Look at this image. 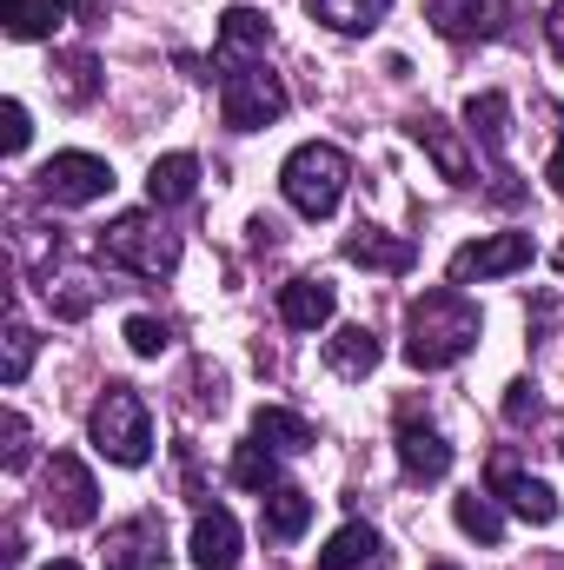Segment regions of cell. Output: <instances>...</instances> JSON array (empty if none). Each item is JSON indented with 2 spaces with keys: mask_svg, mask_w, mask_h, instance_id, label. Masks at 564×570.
Here are the masks:
<instances>
[{
  "mask_svg": "<svg viewBox=\"0 0 564 570\" xmlns=\"http://www.w3.org/2000/svg\"><path fill=\"white\" fill-rule=\"evenodd\" d=\"M27 140H33L27 107H20V100H7V107H0V146H7V153H27Z\"/></svg>",
  "mask_w": 564,
  "mask_h": 570,
  "instance_id": "1f68e13d",
  "label": "cell"
},
{
  "mask_svg": "<svg viewBox=\"0 0 564 570\" xmlns=\"http://www.w3.org/2000/svg\"><path fill=\"white\" fill-rule=\"evenodd\" d=\"M33 352H40V338L13 318V325H7V358H0V379H7V385H20V379L33 372Z\"/></svg>",
  "mask_w": 564,
  "mask_h": 570,
  "instance_id": "f1b7e54d",
  "label": "cell"
},
{
  "mask_svg": "<svg viewBox=\"0 0 564 570\" xmlns=\"http://www.w3.org/2000/svg\"><path fill=\"white\" fill-rule=\"evenodd\" d=\"M431 570H458V564H431Z\"/></svg>",
  "mask_w": 564,
  "mask_h": 570,
  "instance_id": "74e56055",
  "label": "cell"
},
{
  "mask_svg": "<svg viewBox=\"0 0 564 570\" xmlns=\"http://www.w3.org/2000/svg\"><path fill=\"white\" fill-rule=\"evenodd\" d=\"M379 332L372 325H339L332 338H325V365L339 372V379H372L379 372Z\"/></svg>",
  "mask_w": 564,
  "mask_h": 570,
  "instance_id": "e0dca14e",
  "label": "cell"
},
{
  "mask_svg": "<svg viewBox=\"0 0 564 570\" xmlns=\"http://www.w3.org/2000/svg\"><path fill=\"white\" fill-rule=\"evenodd\" d=\"M471 345H478V305L458 285H438V292L412 298V312H406V365L412 372H445Z\"/></svg>",
  "mask_w": 564,
  "mask_h": 570,
  "instance_id": "6da1fadb",
  "label": "cell"
},
{
  "mask_svg": "<svg viewBox=\"0 0 564 570\" xmlns=\"http://www.w3.org/2000/svg\"><path fill=\"white\" fill-rule=\"evenodd\" d=\"M233 484H246V491H273L280 484V458H273V444H240L233 451Z\"/></svg>",
  "mask_w": 564,
  "mask_h": 570,
  "instance_id": "484cf974",
  "label": "cell"
},
{
  "mask_svg": "<svg viewBox=\"0 0 564 570\" xmlns=\"http://www.w3.org/2000/svg\"><path fill=\"white\" fill-rule=\"evenodd\" d=\"M346 259H352V266H372V273H412V259H419V246H412V239H399V233H379V226H359V233L346 239Z\"/></svg>",
  "mask_w": 564,
  "mask_h": 570,
  "instance_id": "2e32d148",
  "label": "cell"
},
{
  "mask_svg": "<svg viewBox=\"0 0 564 570\" xmlns=\"http://www.w3.org/2000/svg\"><path fill=\"white\" fill-rule=\"evenodd\" d=\"M372 551H379V531H372V524H346V531H332V544L319 551L312 570H359Z\"/></svg>",
  "mask_w": 564,
  "mask_h": 570,
  "instance_id": "d4e9b609",
  "label": "cell"
},
{
  "mask_svg": "<svg viewBox=\"0 0 564 570\" xmlns=\"http://www.w3.org/2000/svg\"><path fill=\"white\" fill-rule=\"evenodd\" d=\"M492 498H505L518 518H532V524H552L558 518V491L545 484V478H532V471H518V464H492Z\"/></svg>",
  "mask_w": 564,
  "mask_h": 570,
  "instance_id": "4fadbf2b",
  "label": "cell"
},
{
  "mask_svg": "<svg viewBox=\"0 0 564 570\" xmlns=\"http://www.w3.org/2000/svg\"><path fill=\"white\" fill-rule=\"evenodd\" d=\"M412 140H419L425 153H431V166H438L445 179H458V186L471 179V159H465V146L451 140V127H445L438 114H412Z\"/></svg>",
  "mask_w": 564,
  "mask_h": 570,
  "instance_id": "ffe728a7",
  "label": "cell"
},
{
  "mask_svg": "<svg viewBox=\"0 0 564 570\" xmlns=\"http://www.w3.org/2000/svg\"><path fill=\"white\" fill-rule=\"evenodd\" d=\"M545 33H552V53L564 60V0H552V13H545Z\"/></svg>",
  "mask_w": 564,
  "mask_h": 570,
  "instance_id": "e575fe53",
  "label": "cell"
},
{
  "mask_svg": "<svg viewBox=\"0 0 564 570\" xmlns=\"http://www.w3.org/2000/svg\"><path fill=\"white\" fill-rule=\"evenodd\" d=\"M193 186H200V159L193 153H166L146 173V199L153 206H179V199H193Z\"/></svg>",
  "mask_w": 564,
  "mask_h": 570,
  "instance_id": "44dd1931",
  "label": "cell"
},
{
  "mask_svg": "<svg viewBox=\"0 0 564 570\" xmlns=\"http://www.w3.org/2000/svg\"><path fill=\"white\" fill-rule=\"evenodd\" d=\"M260 524H266L273 544H292V538L312 524V498H305L299 484H273V491H260Z\"/></svg>",
  "mask_w": 564,
  "mask_h": 570,
  "instance_id": "ac0fdd59",
  "label": "cell"
},
{
  "mask_svg": "<svg viewBox=\"0 0 564 570\" xmlns=\"http://www.w3.org/2000/svg\"><path fill=\"white\" fill-rule=\"evenodd\" d=\"M40 570H80V564L74 558H54V564H40Z\"/></svg>",
  "mask_w": 564,
  "mask_h": 570,
  "instance_id": "8d00e7d4",
  "label": "cell"
},
{
  "mask_svg": "<svg viewBox=\"0 0 564 570\" xmlns=\"http://www.w3.org/2000/svg\"><path fill=\"white\" fill-rule=\"evenodd\" d=\"M193 564L200 570H233L240 564V518L233 511H200L193 518Z\"/></svg>",
  "mask_w": 564,
  "mask_h": 570,
  "instance_id": "5bb4252c",
  "label": "cell"
},
{
  "mask_svg": "<svg viewBox=\"0 0 564 570\" xmlns=\"http://www.w3.org/2000/svg\"><path fill=\"white\" fill-rule=\"evenodd\" d=\"M94 298H100V285L87 279V273H60V279L47 273V305H54L60 318H87V312H94Z\"/></svg>",
  "mask_w": 564,
  "mask_h": 570,
  "instance_id": "83f0119b",
  "label": "cell"
},
{
  "mask_svg": "<svg viewBox=\"0 0 564 570\" xmlns=\"http://www.w3.org/2000/svg\"><path fill=\"white\" fill-rule=\"evenodd\" d=\"M465 127H471V140L485 146L492 159H505V140H512V100H505V94H471V100H465Z\"/></svg>",
  "mask_w": 564,
  "mask_h": 570,
  "instance_id": "d6986e66",
  "label": "cell"
},
{
  "mask_svg": "<svg viewBox=\"0 0 564 570\" xmlns=\"http://www.w3.org/2000/svg\"><path fill=\"white\" fill-rule=\"evenodd\" d=\"M0 431H7V471H27V419H20V412H7Z\"/></svg>",
  "mask_w": 564,
  "mask_h": 570,
  "instance_id": "836d02e7",
  "label": "cell"
},
{
  "mask_svg": "<svg viewBox=\"0 0 564 570\" xmlns=\"http://www.w3.org/2000/svg\"><path fill=\"white\" fill-rule=\"evenodd\" d=\"M451 518H458V531H465V538H478V544H498V538H505L498 504H492V498H478V491H465V498L451 504Z\"/></svg>",
  "mask_w": 564,
  "mask_h": 570,
  "instance_id": "4316f807",
  "label": "cell"
},
{
  "mask_svg": "<svg viewBox=\"0 0 564 570\" xmlns=\"http://www.w3.org/2000/svg\"><path fill=\"white\" fill-rule=\"evenodd\" d=\"M253 438L273 444V451H305V444H312V425H305L299 412H285V405H260V412H253Z\"/></svg>",
  "mask_w": 564,
  "mask_h": 570,
  "instance_id": "cb8c5ba5",
  "label": "cell"
},
{
  "mask_svg": "<svg viewBox=\"0 0 564 570\" xmlns=\"http://www.w3.org/2000/svg\"><path fill=\"white\" fill-rule=\"evenodd\" d=\"M545 179H552V186L564 193V134H558V153H552V166H545Z\"/></svg>",
  "mask_w": 564,
  "mask_h": 570,
  "instance_id": "d590c367",
  "label": "cell"
},
{
  "mask_svg": "<svg viewBox=\"0 0 564 570\" xmlns=\"http://www.w3.org/2000/svg\"><path fill=\"white\" fill-rule=\"evenodd\" d=\"M505 419H512V425H532V419H538V385H532V379H518V385L505 392Z\"/></svg>",
  "mask_w": 564,
  "mask_h": 570,
  "instance_id": "d6a6232c",
  "label": "cell"
},
{
  "mask_svg": "<svg viewBox=\"0 0 564 570\" xmlns=\"http://www.w3.org/2000/svg\"><path fill=\"white\" fill-rule=\"evenodd\" d=\"M87 431H94V451L114 464H146V451H153V412L134 385H107Z\"/></svg>",
  "mask_w": 564,
  "mask_h": 570,
  "instance_id": "277c9868",
  "label": "cell"
},
{
  "mask_svg": "<svg viewBox=\"0 0 564 570\" xmlns=\"http://www.w3.org/2000/svg\"><path fill=\"white\" fill-rule=\"evenodd\" d=\"M40 511H47V524H60V531L94 524V511H100V484H94V471H87L74 451H54V458H47V478H40Z\"/></svg>",
  "mask_w": 564,
  "mask_h": 570,
  "instance_id": "5b68a950",
  "label": "cell"
},
{
  "mask_svg": "<svg viewBox=\"0 0 564 570\" xmlns=\"http://www.w3.org/2000/svg\"><path fill=\"white\" fill-rule=\"evenodd\" d=\"M280 114H285L280 73H266V67L226 73V87H220V120H226L233 134H260V127H273Z\"/></svg>",
  "mask_w": 564,
  "mask_h": 570,
  "instance_id": "8992f818",
  "label": "cell"
},
{
  "mask_svg": "<svg viewBox=\"0 0 564 570\" xmlns=\"http://www.w3.org/2000/svg\"><path fill=\"white\" fill-rule=\"evenodd\" d=\"M558 273H564V253H558Z\"/></svg>",
  "mask_w": 564,
  "mask_h": 570,
  "instance_id": "f35d334b",
  "label": "cell"
},
{
  "mask_svg": "<svg viewBox=\"0 0 564 570\" xmlns=\"http://www.w3.org/2000/svg\"><path fill=\"white\" fill-rule=\"evenodd\" d=\"M399 464H406L412 484H438V478L451 471V444H445V431L419 425V419L406 412V419H399Z\"/></svg>",
  "mask_w": 564,
  "mask_h": 570,
  "instance_id": "7c38bea8",
  "label": "cell"
},
{
  "mask_svg": "<svg viewBox=\"0 0 564 570\" xmlns=\"http://www.w3.org/2000/svg\"><path fill=\"white\" fill-rule=\"evenodd\" d=\"M425 13L445 40H498L512 7L505 0H425Z\"/></svg>",
  "mask_w": 564,
  "mask_h": 570,
  "instance_id": "8fae6325",
  "label": "cell"
},
{
  "mask_svg": "<svg viewBox=\"0 0 564 570\" xmlns=\"http://www.w3.org/2000/svg\"><path fill=\"white\" fill-rule=\"evenodd\" d=\"M67 13H74L67 0H0V20H7L13 40H47Z\"/></svg>",
  "mask_w": 564,
  "mask_h": 570,
  "instance_id": "7402d4cb",
  "label": "cell"
},
{
  "mask_svg": "<svg viewBox=\"0 0 564 570\" xmlns=\"http://www.w3.org/2000/svg\"><path fill=\"white\" fill-rule=\"evenodd\" d=\"M305 7H312V20H325L332 33H372L392 0H305Z\"/></svg>",
  "mask_w": 564,
  "mask_h": 570,
  "instance_id": "603a6c76",
  "label": "cell"
},
{
  "mask_svg": "<svg viewBox=\"0 0 564 570\" xmlns=\"http://www.w3.org/2000/svg\"><path fill=\"white\" fill-rule=\"evenodd\" d=\"M33 186H40L47 206H94V199L114 193V166H107L100 153H54V159L33 173Z\"/></svg>",
  "mask_w": 564,
  "mask_h": 570,
  "instance_id": "52a82bcc",
  "label": "cell"
},
{
  "mask_svg": "<svg viewBox=\"0 0 564 570\" xmlns=\"http://www.w3.org/2000/svg\"><path fill=\"white\" fill-rule=\"evenodd\" d=\"M266 47H273V20H266L260 7H226V13H220V47H213L220 73L260 67V53H266Z\"/></svg>",
  "mask_w": 564,
  "mask_h": 570,
  "instance_id": "9c48e42d",
  "label": "cell"
},
{
  "mask_svg": "<svg viewBox=\"0 0 564 570\" xmlns=\"http://www.w3.org/2000/svg\"><path fill=\"white\" fill-rule=\"evenodd\" d=\"M332 312H339V292H332V279H285L280 285V318L292 325V332H319Z\"/></svg>",
  "mask_w": 564,
  "mask_h": 570,
  "instance_id": "9a60e30c",
  "label": "cell"
},
{
  "mask_svg": "<svg viewBox=\"0 0 564 570\" xmlns=\"http://www.w3.org/2000/svg\"><path fill=\"white\" fill-rule=\"evenodd\" d=\"M346 179H352V159L339 153V146L325 140H305L285 153L280 166V193L292 213H305V219H332L339 213V199H346Z\"/></svg>",
  "mask_w": 564,
  "mask_h": 570,
  "instance_id": "7a4b0ae2",
  "label": "cell"
},
{
  "mask_svg": "<svg viewBox=\"0 0 564 570\" xmlns=\"http://www.w3.org/2000/svg\"><path fill=\"white\" fill-rule=\"evenodd\" d=\"M100 551H107V570H159L166 564V524L153 511H140V518L114 524Z\"/></svg>",
  "mask_w": 564,
  "mask_h": 570,
  "instance_id": "30bf717a",
  "label": "cell"
},
{
  "mask_svg": "<svg viewBox=\"0 0 564 570\" xmlns=\"http://www.w3.org/2000/svg\"><path fill=\"white\" fill-rule=\"evenodd\" d=\"M538 259L532 233H492V239H471L451 253V285H485V279H505V273H525Z\"/></svg>",
  "mask_w": 564,
  "mask_h": 570,
  "instance_id": "ba28073f",
  "label": "cell"
},
{
  "mask_svg": "<svg viewBox=\"0 0 564 570\" xmlns=\"http://www.w3.org/2000/svg\"><path fill=\"white\" fill-rule=\"evenodd\" d=\"M127 345H134L140 358H159V352L173 345V325H166V318H127Z\"/></svg>",
  "mask_w": 564,
  "mask_h": 570,
  "instance_id": "4dcf8cb0",
  "label": "cell"
},
{
  "mask_svg": "<svg viewBox=\"0 0 564 570\" xmlns=\"http://www.w3.org/2000/svg\"><path fill=\"white\" fill-rule=\"evenodd\" d=\"M60 87H67V100H94V94H100L94 53H67V60H60Z\"/></svg>",
  "mask_w": 564,
  "mask_h": 570,
  "instance_id": "f546056e",
  "label": "cell"
},
{
  "mask_svg": "<svg viewBox=\"0 0 564 570\" xmlns=\"http://www.w3.org/2000/svg\"><path fill=\"white\" fill-rule=\"evenodd\" d=\"M100 253L140 279H166L179 266V233L159 219V213H120L107 233H100Z\"/></svg>",
  "mask_w": 564,
  "mask_h": 570,
  "instance_id": "3957f363",
  "label": "cell"
}]
</instances>
